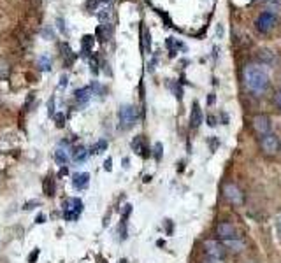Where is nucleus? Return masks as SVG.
<instances>
[{
    "label": "nucleus",
    "mask_w": 281,
    "mask_h": 263,
    "mask_svg": "<svg viewBox=\"0 0 281 263\" xmlns=\"http://www.w3.org/2000/svg\"><path fill=\"white\" fill-rule=\"evenodd\" d=\"M90 97H92V88H90V86L79 88V90H76V93H74V98H76V102L81 103V106H85V103L90 100Z\"/></svg>",
    "instance_id": "obj_12"
},
{
    "label": "nucleus",
    "mask_w": 281,
    "mask_h": 263,
    "mask_svg": "<svg viewBox=\"0 0 281 263\" xmlns=\"http://www.w3.org/2000/svg\"><path fill=\"white\" fill-rule=\"evenodd\" d=\"M42 188H44V193L47 195V197H53V195H55V185H53V179H51V177L42 179Z\"/></svg>",
    "instance_id": "obj_23"
},
{
    "label": "nucleus",
    "mask_w": 281,
    "mask_h": 263,
    "mask_svg": "<svg viewBox=\"0 0 281 263\" xmlns=\"http://www.w3.org/2000/svg\"><path fill=\"white\" fill-rule=\"evenodd\" d=\"M276 23H278V18H276V14L262 13L259 16V19H257V29L262 32V34H269V32H271L276 27Z\"/></svg>",
    "instance_id": "obj_9"
},
{
    "label": "nucleus",
    "mask_w": 281,
    "mask_h": 263,
    "mask_svg": "<svg viewBox=\"0 0 281 263\" xmlns=\"http://www.w3.org/2000/svg\"><path fill=\"white\" fill-rule=\"evenodd\" d=\"M60 51H62V57H63V63H65V65H72L74 60H76V55L72 53V49L69 47V44L62 42L60 44Z\"/></svg>",
    "instance_id": "obj_15"
},
{
    "label": "nucleus",
    "mask_w": 281,
    "mask_h": 263,
    "mask_svg": "<svg viewBox=\"0 0 281 263\" xmlns=\"http://www.w3.org/2000/svg\"><path fill=\"white\" fill-rule=\"evenodd\" d=\"M279 147H281V142L274 134H267V135H264V137H260V149H262L266 154H269V156L278 154Z\"/></svg>",
    "instance_id": "obj_4"
},
{
    "label": "nucleus",
    "mask_w": 281,
    "mask_h": 263,
    "mask_svg": "<svg viewBox=\"0 0 281 263\" xmlns=\"http://www.w3.org/2000/svg\"><path fill=\"white\" fill-rule=\"evenodd\" d=\"M153 154H155V160L160 162L162 156H164V144L162 142H157L155 147H153Z\"/></svg>",
    "instance_id": "obj_24"
},
{
    "label": "nucleus",
    "mask_w": 281,
    "mask_h": 263,
    "mask_svg": "<svg viewBox=\"0 0 281 263\" xmlns=\"http://www.w3.org/2000/svg\"><path fill=\"white\" fill-rule=\"evenodd\" d=\"M216 235L221 239V241H232V239H239V233H237V228L232 225L231 221H221L216 225Z\"/></svg>",
    "instance_id": "obj_7"
},
{
    "label": "nucleus",
    "mask_w": 281,
    "mask_h": 263,
    "mask_svg": "<svg viewBox=\"0 0 281 263\" xmlns=\"http://www.w3.org/2000/svg\"><path fill=\"white\" fill-rule=\"evenodd\" d=\"M90 185V174L88 172H81V174H74L72 177V186L76 190H85Z\"/></svg>",
    "instance_id": "obj_11"
},
{
    "label": "nucleus",
    "mask_w": 281,
    "mask_h": 263,
    "mask_svg": "<svg viewBox=\"0 0 281 263\" xmlns=\"http://www.w3.org/2000/svg\"><path fill=\"white\" fill-rule=\"evenodd\" d=\"M39 205V200H30V202H27L25 205H23V209L25 211H32L34 207H37Z\"/></svg>",
    "instance_id": "obj_29"
},
{
    "label": "nucleus",
    "mask_w": 281,
    "mask_h": 263,
    "mask_svg": "<svg viewBox=\"0 0 281 263\" xmlns=\"http://www.w3.org/2000/svg\"><path fill=\"white\" fill-rule=\"evenodd\" d=\"M39 253H41V251H39V248H35L34 251H32V253L29 254V263H35V261H37Z\"/></svg>",
    "instance_id": "obj_26"
},
{
    "label": "nucleus",
    "mask_w": 281,
    "mask_h": 263,
    "mask_svg": "<svg viewBox=\"0 0 281 263\" xmlns=\"http://www.w3.org/2000/svg\"><path fill=\"white\" fill-rule=\"evenodd\" d=\"M69 160H70L69 149H65V142H62V144L55 149V162H57L58 165L65 167L67 163H69Z\"/></svg>",
    "instance_id": "obj_10"
},
{
    "label": "nucleus",
    "mask_w": 281,
    "mask_h": 263,
    "mask_svg": "<svg viewBox=\"0 0 281 263\" xmlns=\"http://www.w3.org/2000/svg\"><path fill=\"white\" fill-rule=\"evenodd\" d=\"M259 62L266 63V65H272V63H276V55L272 53L271 49H260L259 51Z\"/></svg>",
    "instance_id": "obj_18"
},
{
    "label": "nucleus",
    "mask_w": 281,
    "mask_h": 263,
    "mask_svg": "<svg viewBox=\"0 0 281 263\" xmlns=\"http://www.w3.org/2000/svg\"><path fill=\"white\" fill-rule=\"evenodd\" d=\"M208 121H209V126H215L216 125V118H213V116H209Z\"/></svg>",
    "instance_id": "obj_35"
},
{
    "label": "nucleus",
    "mask_w": 281,
    "mask_h": 263,
    "mask_svg": "<svg viewBox=\"0 0 281 263\" xmlns=\"http://www.w3.org/2000/svg\"><path fill=\"white\" fill-rule=\"evenodd\" d=\"M202 123V111L199 109V103H193L192 106V114H190V125L193 126V128H197V126Z\"/></svg>",
    "instance_id": "obj_13"
},
{
    "label": "nucleus",
    "mask_w": 281,
    "mask_h": 263,
    "mask_svg": "<svg viewBox=\"0 0 281 263\" xmlns=\"http://www.w3.org/2000/svg\"><path fill=\"white\" fill-rule=\"evenodd\" d=\"M53 102H55V98H51L49 100V114L53 116V113H55V107H53Z\"/></svg>",
    "instance_id": "obj_34"
},
{
    "label": "nucleus",
    "mask_w": 281,
    "mask_h": 263,
    "mask_svg": "<svg viewBox=\"0 0 281 263\" xmlns=\"http://www.w3.org/2000/svg\"><path fill=\"white\" fill-rule=\"evenodd\" d=\"M55 121H57V126H58V128H62V126L65 125V116L58 113L57 116H55Z\"/></svg>",
    "instance_id": "obj_27"
},
{
    "label": "nucleus",
    "mask_w": 281,
    "mask_h": 263,
    "mask_svg": "<svg viewBox=\"0 0 281 263\" xmlns=\"http://www.w3.org/2000/svg\"><path fill=\"white\" fill-rule=\"evenodd\" d=\"M81 211H83V202L79 200V198H69V200L63 202V218L69 219V221L78 219Z\"/></svg>",
    "instance_id": "obj_6"
},
{
    "label": "nucleus",
    "mask_w": 281,
    "mask_h": 263,
    "mask_svg": "<svg viewBox=\"0 0 281 263\" xmlns=\"http://www.w3.org/2000/svg\"><path fill=\"white\" fill-rule=\"evenodd\" d=\"M223 246L231 249L232 253H239V251H243L244 248V242L241 241V237H239V239H232V241H225Z\"/></svg>",
    "instance_id": "obj_19"
},
{
    "label": "nucleus",
    "mask_w": 281,
    "mask_h": 263,
    "mask_svg": "<svg viewBox=\"0 0 281 263\" xmlns=\"http://www.w3.org/2000/svg\"><path fill=\"white\" fill-rule=\"evenodd\" d=\"M276 228H278V233L281 237V211L278 213V216H276Z\"/></svg>",
    "instance_id": "obj_31"
},
{
    "label": "nucleus",
    "mask_w": 281,
    "mask_h": 263,
    "mask_svg": "<svg viewBox=\"0 0 281 263\" xmlns=\"http://www.w3.org/2000/svg\"><path fill=\"white\" fill-rule=\"evenodd\" d=\"M106 149H108V141H98L97 144H93L92 153H102Z\"/></svg>",
    "instance_id": "obj_25"
},
{
    "label": "nucleus",
    "mask_w": 281,
    "mask_h": 263,
    "mask_svg": "<svg viewBox=\"0 0 281 263\" xmlns=\"http://www.w3.org/2000/svg\"><path fill=\"white\" fill-rule=\"evenodd\" d=\"M95 44V37L93 35H85L81 41V51L85 57H92V47Z\"/></svg>",
    "instance_id": "obj_17"
},
{
    "label": "nucleus",
    "mask_w": 281,
    "mask_h": 263,
    "mask_svg": "<svg viewBox=\"0 0 281 263\" xmlns=\"http://www.w3.org/2000/svg\"><path fill=\"white\" fill-rule=\"evenodd\" d=\"M142 47H144V53L149 55V51H151V35H149L148 29H144V32H142Z\"/></svg>",
    "instance_id": "obj_22"
},
{
    "label": "nucleus",
    "mask_w": 281,
    "mask_h": 263,
    "mask_svg": "<svg viewBox=\"0 0 281 263\" xmlns=\"http://www.w3.org/2000/svg\"><path fill=\"white\" fill-rule=\"evenodd\" d=\"M204 263H221V260H218V258H209L208 256V260H206Z\"/></svg>",
    "instance_id": "obj_33"
},
{
    "label": "nucleus",
    "mask_w": 281,
    "mask_h": 263,
    "mask_svg": "<svg viewBox=\"0 0 281 263\" xmlns=\"http://www.w3.org/2000/svg\"><path fill=\"white\" fill-rule=\"evenodd\" d=\"M111 34H113V27H111V23H102V25H98L97 29V37L100 42H106L108 39L111 37Z\"/></svg>",
    "instance_id": "obj_14"
},
{
    "label": "nucleus",
    "mask_w": 281,
    "mask_h": 263,
    "mask_svg": "<svg viewBox=\"0 0 281 263\" xmlns=\"http://www.w3.org/2000/svg\"><path fill=\"white\" fill-rule=\"evenodd\" d=\"M118 118H120V123L123 128H130L137 123L139 119V113H137L136 106H130V103H125V106L120 107L118 111Z\"/></svg>",
    "instance_id": "obj_2"
},
{
    "label": "nucleus",
    "mask_w": 281,
    "mask_h": 263,
    "mask_svg": "<svg viewBox=\"0 0 281 263\" xmlns=\"http://www.w3.org/2000/svg\"><path fill=\"white\" fill-rule=\"evenodd\" d=\"M35 223H37V225H42V223H46V216H44V214H39V216L35 218Z\"/></svg>",
    "instance_id": "obj_32"
},
{
    "label": "nucleus",
    "mask_w": 281,
    "mask_h": 263,
    "mask_svg": "<svg viewBox=\"0 0 281 263\" xmlns=\"http://www.w3.org/2000/svg\"><path fill=\"white\" fill-rule=\"evenodd\" d=\"M165 44H167L169 51H171V58L176 57V47H181V49H185L183 44L177 41V39H174V37H167V41H165Z\"/></svg>",
    "instance_id": "obj_21"
},
{
    "label": "nucleus",
    "mask_w": 281,
    "mask_h": 263,
    "mask_svg": "<svg viewBox=\"0 0 281 263\" xmlns=\"http://www.w3.org/2000/svg\"><path fill=\"white\" fill-rule=\"evenodd\" d=\"M223 197L231 202L232 205H243L244 204V193L234 182H225L223 185Z\"/></svg>",
    "instance_id": "obj_3"
},
{
    "label": "nucleus",
    "mask_w": 281,
    "mask_h": 263,
    "mask_svg": "<svg viewBox=\"0 0 281 263\" xmlns=\"http://www.w3.org/2000/svg\"><path fill=\"white\" fill-rule=\"evenodd\" d=\"M111 163H113L111 158H108V160H106V170H111Z\"/></svg>",
    "instance_id": "obj_37"
},
{
    "label": "nucleus",
    "mask_w": 281,
    "mask_h": 263,
    "mask_svg": "<svg viewBox=\"0 0 281 263\" xmlns=\"http://www.w3.org/2000/svg\"><path fill=\"white\" fill-rule=\"evenodd\" d=\"M272 100H274V106L281 111V90L276 91V93H274V98H272Z\"/></svg>",
    "instance_id": "obj_28"
},
{
    "label": "nucleus",
    "mask_w": 281,
    "mask_h": 263,
    "mask_svg": "<svg viewBox=\"0 0 281 263\" xmlns=\"http://www.w3.org/2000/svg\"><path fill=\"white\" fill-rule=\"evenodd\" d=\"M248 263H255V261H248Z\"/></svg>",
    "instance_id": "obj_38"
},
{
    "label": "nucleus",
    "mask_w": 281,
    "mask_h": 263,
    "mask_svg": "<svg viewBox=\"0 0 281 263\" xmlns=\"http://www.w3.org/2000/svg\"><path fill=\"white\" fill-rule=\"evenodd\" d=\"M65 85H67V75H62V77H60V86L63 88Z\"/></svg>",
    "instance_id": "obj_36"
},
{
    "label": "nucleus",
    "mask_w": 281,
    "mask_h": 263,
    "mask_svg": "<svg viewBox=\"0 0 281 263\" xmlns=\"http://www.w3.org/2000/svg\"><path fill=\"white\" fill-rule=\"evenodd\" d=\"M90 65H92V72L97 74L98 72V65H97V58L90 57Z\"/></svg>",
    "instance_id": "obj_30"
},
{
    "label": "nucleus",
    "mask_w": 281,
    "mask_h": 263,
    "mask_svg": "<svg viewBox=\"0 0 281 263\" xmlns=\"http://www.w3.org/2000/svg\"><path fill=\"white\" fill-rule=\"evenodd\" d=\"M244 85L248 90L255 95H260L267 90L269 86V75L262 67L259 65H246L244 67Z\"/></svg>",
    "instance_id": "obj_1"
},
{
    "label": "nucleus",
    "mask_w": 281,
    "mask_h": 263,
    "mask_svg": "<svg viewBox=\"0 0 281 263\" xmlns=\"http://www.w3.org/2000/svg\"><path fill=\"white\" fill-rule=\"evenodd\" d=\"M90 153H92V151H88L85 146H79V147H76V149L72 151V160L78 162V163H83V162L88 160Z\"/></svg>",
    "instance_id": "obj_16"
},
{
    "label": "nucleus",
    "mask_w": 281,
    "mask_h": 263,
    "mask_svg": "<svg viewBox=\"0 0 281 263\" xmlns=\"http://www.w3.org/2000/svg\"><path fill=\"white\" fill-rule=\"evenodd\" d=\"M37 67L42 70V72H49V70H51V58H49V55H42V57H39Z\"/></svg>",
    "instance_id": "obj_20"
},
{
    "label": "nucleus",
    "mask_w": 281,
    "mask_h": 263,
    "mask_svg": "<svg viewBox=\"0 0 281 263\" xmlns=\"http://www.w3.org/2000/svg\"><path fill=\"white\" fill-rule=\"evenodd\" d=\"M253 130L257 132V134L260 135V137H264V135L271 134V118L267 116V114H257L255 118H253Z\"/></svg>",
    "instance_id": "obj_8"
},
{
    "label": "nucleus",
    "mask_w": 281,
    "mask_h": 263,
    "mask_svg": "<svg viewBox=\"0 0 281 263\" xmlns=\"http://www.w3.org/2000/svg\"><path fill=\"white\" fill-rule=\"evenodd\" d=\"M204 251L209 258H218V260H223V256L227 254V249L221 244L220 241H215V239H206L202 242Z\"/></svg>",
    "instance_id": "obj_5"
}]
</instances>
